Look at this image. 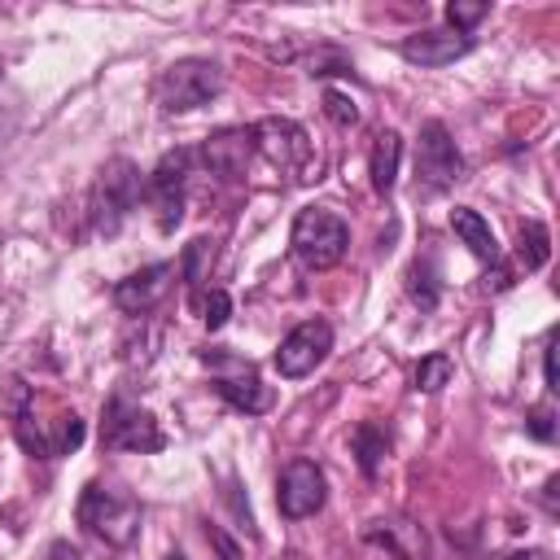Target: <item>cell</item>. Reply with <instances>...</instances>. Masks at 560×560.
<instances>
[{"instance_id": "13", "label": "cell", "mask_w": 560, "mask_h": 560, "mask_svg": "<svg viewBox=\"0 0 560 560\" xmlns=\"http://www.w3.org/2000/svg\"><path fill=\"white\" fill-rule=\"evenodd\" d=\"M197 153V162L210 171V175H219V179H236V175H245V162H249V153H254V136H249V127H228V131H214L201 149H192Z\"/></svg>"}, {"instance_id": "11", "label": "cell", "mask_w": 560, "mask_h": 560, "mask_svg": "<svg viewBox=\"0 0 560 560\" xmlns=\"http://www.w3.org/2000/svg\"><path fill=\"white\" fill-rule=\"evenodd\" d=\"M249 136H254V149L280 171H302L311 158V140L293 118H262L249 127Z\"/></svg>"}, {"instance_id": "27", "label": "cell", "mask_w": 560, "mask_h": 560, "mask_svg": "<svg viewBox=\"0 0 560 560\" xmlns=\"http://www.w3.org/2000/svg\"><path fill=\"white\" fill-rule=\"evenodd\" d=\"M306 66H311V74H346V70H350V57L337 52V48H324V52H315Z\"/></svg>"}, {"instance_id": "34", "label": "cell", "mask_w": 560, "mask_h": 560, "mask_svg": "<svg viewBox=\"0 0 560 560\" xmlns=\"http://www.w3.org/2000/svg\"><path fill=\"white\" fill-rule=\"evenodd\" d=\"M166 560H188V556H179V551H171V556H166Z\"/></svg>"}, {"instance_id": "6", "label": "cell", "mask_w": 560, "mask_h": 560, "mask_svg": "<svg viewBox=\"0 0 560 560\" xmlns=\"http://www.w3.org/2000/svg\"><path fill=\"white\" fill-rule=\"evenodd\" d=\"M416 175H420V184L429 192H446L451 184L464 179V153L451 140L446 122H438V118H429L420 127V140H416Z\"/></svg>"}, {"instance_id": "8", "label": "cell", "mask_w": 560, "mask_h": 560, "mask_svg": "<svg viewBox=\"0 0 560 560\" xmlns=\"http://www.w3.org/2000/svg\"><path fill=\"white\" fill-rule=\"evenodd\" d=\"M192 166H197V153H192V149H171V153L153 166V175L144 179V192H149L153 206H158V228H162V232H175V223L184 219V184H188Z\"/></svg>"}, {"instance_id": "30", "label": "cell", "mask_w": 560, "mask_h": 560, "mask_svg": "<svg viewBox=\"0 0 560 560\" xmlns=\"http://www.w3.org/2000/svg\"><path fill=\"white\" fill-rule=\"evenodd\" d=\"M542 381H547V394H556V337H547V350H542Z\"/></svg>"}, {"instance_id": "2", "label": "cell", "mask_w": 560, "mask_h": 560, "mask_svg": "<svg viewBox=\"0 0 560 560\" xmlns=\"http://www.w3.org/2000/svg\"><path fill=\"white\" fill-rule=\"evenodd\" d=\"M140 197H144L140 166L131 158L105 162L96 184H92V197H88V228H92V236H114L122 228V219L140 206Z\"/></svg>"}, {"instance_id": "24", "label": "cell", "mask_w": 560, "mask_h": 560, "mask_svg": "<svg viewBox=\"0 0 560 560\" xmlns=\"http://www.w3.org/2000/svg\"><path fill=\"white\" fill-rule=\"evenodd\" d=\"M210 254H214V249H210V241H206V236H197V241L184 249L179 271H184V280H188V284H197V280L206 276V258H210Z\"/></svg>"}, {"instance_id": "4", "label": "cell", "mask_w": 560, "mask_h": 560, "mask_svg": "<svg viewBox=\"0 0 560 560\" xmlns=\"http://www.w3.org/2000/svg\"><path fill=\"white\" fill-rule=\"evenodd\" d=\"M346 245H350L346 219H337V214L324 210V206H302V210H298V219H293V228H289V249H293V258H298L306 271H328V267H337L341 254H346Z\"/></svg>"}, {"instance_id": "16", "label": "cell", "mask_w": 560, "mask_h": 560, "mask_svg": "<svg viewBox=\"0 0 560 560\" xmlns=\"http://www.w3.org/2000/svg\"><path fill=\"white\" fill-rule=\"evenodd\" d=\"M214 394H219L228 407L245 411V416H258V411L271 407V389H267L249 368H241L236 376H219V381H214Z\"/></svg>"}, {"instance_id": "18", "label": "cell", "mask_w": 560, "mask_h": 560, "mask_svg": "<svg viewBox=\"0 0 560 560\" xmlns=\"http://www.w3.org/2000/svg\"><path fill=\"white\" fill-rule=\"evenodd\" d=\"M398 158H402V136H398V131H381L376 144H372V158H368V175H372V188H376L381 197L394 192Z\"/></svg>"}, {"instance_id": "9", "label": "cell", "mask_w": 560, "mask_h": 560, "mask_svg": "<svg viewBox=\"0 0 560 560\" xmlns=\"http://www.w3.org/2000/svg\"><path fill=\"white\" fill-rule=\"evenodd\" d=\"M332 350V324L328 319H302L298 328H289L276 346V372L298 381L306 372H315Z\"/></svg>"}, {"instance_id": "12", "label": "cell", "mask_w": 560, "mask_h": 560, "mask_svg": "<svg viewBox=\"0 0 560 560\" xmlns=\"http://www.w3.org/2000/svg\"><path fill=\"white\" fill-rule=\"evenodd\" d=\"M472 35H459V31H451V26H438V31H416V35H407L402 44H398V52L411 61V66H451V61H459L464 52H472Z\"/></svg>"}, {"instance_id": "7", "label": "cell", "mask_w": 560, "mask_h": 560, "mask_svg": "<svg viewBox=\"0 0 560 560\" xmlns=\"http://www.w3.org/2000/svg\"><path fill=\"white\" fill-rule=\"evenodd\" d=\"M101 442H105V451H140V455L166 446L158 420H153L144 407L127 402V398H109L105 424H101Z\"/></svg>"}, {"instance_id": "1", "label": "cell", "mask_w": 560, "mask_h": 560, "mask_svg": "<svg viewBox=\"0 0 560 560\" xmlns=\"http://www.w3.org/2000/svg\"><path fill=\"white\" fill-rule=\"evenodd\" d=\"M74 516L88 534H96L109 547H131L140 534V503L122 486H109V481H88Z\"/></svg>"}, {"instance_id": "25", "label": "cell", "mask_w": 560, "mask_h": 560, "mask_svg": "<svg viewBox=\"0 0 560 560\" xmlns=\"http://www.w3.org/2000/svg\"><path fill=\"white\" fill-rule=\"evenodd\" d=\"M486 13H490V4H446V22H451V31H459V35H472V26H477Z\"/></svg>"}, {"instance_id": "29", "label": "cell", "mask_w": 560, "mask_h": 560, "mask_svg": "<svg viewBox=\"0 0 560 560\" xmlns=\"http://www.w3.org/2000/svg\"><path fill=\"white\" fill-rule=\"evenodd\" d=\"M206 538L214 542V551H219L223 560H241V547H236V542H232V538H228L219 525H206Z\"/></svg>"}, {"instance_id": "28", "label": "cell", "mask_w": 560, "mask_h": 560, "mask_svg": "<svg viewBox=\"0 0 560 560\" xmlns=\"http://www.w3.org/2000/svg\"><path fill=\"white\" fill-rule=\"evenodd\" d=\"M525 429H529L538 442H551V438H556V424H551V411H547V407H534L529 420H525Z\"/></svg>"}, {"instance_id": "15", "label": "cell", "mask_w": 560, "mask_h": 560, "mask_svg": "<svg viewBox=\"0 0 560 560\" xmlns=\"http://www.w3.org/2000/svg\"><path fill=\"white\" fill-rule=\"evenodd\" d=\"M368 538L381 542L394 560H429V534L407 516H385L368 525Z\"/></svg>"}, {"instance_id": "31", "label": "cell", "mask_w": 560, "mask_h": 560, "mask_svg": "<svg viewBox=\"0 0 560 560\" xmlns=\"http://www.w3.org/2000/svg\"><path fill=\"white\" fill-rule=\"evenodd\" d=\"M48 560H83V556H79V547H70L66 538H57V542L48 547Z\"/></svg>"}, {"instance_id": "26", "label": "cell", "mask_w": 560, "mask_h": 560, "mask_svg": "<svg viewBox=\"0 0 560 560\" xmlns=\"http://www.w3.org/2000/svg\"><path fill=\"white\" fill-rule=\"evenodd\" d=\"M228 315H232V298H228V289H210L206 302H201V319H206V328H223Z\"/></svg>"}, {"instance_id": "14", "label": "cell", "mask_w": 560, "mask_h": 560, "mask_svg": "<svg viewBox=\"0 0 560 560\" xmlns=\"http://www.w3.org/2000/svg\"><path fill=\"white\" fill-rule=\"evenodd\" d=\"M171 276H175L171 262H149V267H140V271H131L127 280L114 284V302H118L127 315H144V311H153V306L166 298Z\"/></svg>"}, {"instance_id": "10", "label": "cell", "mask_w": 560, "mask_h": 560, "mask_svg": "<svg viewBox=\"0 0 560 560\" xmlns=\"http://www.w3.org/2000/svg\"><path fill=\"white\" fill-rule=\"evenodd\" d=\"M324 494H328V481H324V468L315 459L284 464V472L276 481V508H280V516H289V521L315 516L324 508Z\"/></svg>"}, {"instance_id": "23", "label": "cell", "mask_w": 560, "mask_h": 560, "mask_svg": "<svg viewBox=\"0 0 560 560\" xmlns=\"http://www.w3.org/2000/svg\"><path fill=\"white\" fill-rule=\"evenodd\" d=\"M324 114H328L337 127H354V122H359V105H354V96H346V92H337V88L324 92Z\"/></svg>"}, {"instance_id": "21", "label": "cell", "mask_w": 560, "mask_h": 560, "mask_svg": "<svg viewBox=\"0 0 560 560\" xmlns=\"http://www.w3.org/2000/svg\"><path fill=\"white\" fill-rule=\"evenodd\" d=\"M516 254H521V262H525V271H538L547 258H551V232L538 223V219H525L521 223V232H516Z\"/></svg>"}, {"instance_id": "20", "label": "cell", "mask_w": 560, "mask_h": 560, "mask_svg": "<svg viewBox=\"0 0 560 560\" xmlns=\"http://www.w3.org/2000/svg\"><path fill=\"white\" fill-rule=\"evenodd\" d=\"M407 293L420 311H433L438 298H442V280H438V262L433 258H416L411 271H407Z\"/></svg>"}, {"instance_id": "22", "label": "cell", "mask_w": 560, "mask_h": 560, "mask_svg": "<svg viewBox=\"0 0 560 560\" xmlns=\"http://www.w3.org/2000/svg\"><path fill=\"white\" fill-rule=\"evenodd\" d=\"M451 376H455V359H451L446 350H433V354H424V359L416 363V389H420V394H438Z\"/></svg>"}, {"instance_id": "17", "label": "cell", "mask_w": 560, "mask_h": 560, "mask_svg": "<svg viewBox=\"0 0 560 560\" xmlns=\"http://www.w3.org/2000/svg\"><path fill=\"white\" fill-rule=\"evenodd\" d=\"M451 228H455V236L481 258V262H499V241H494V232H490V223L477 214V210H468V206H455L451 210Z\"/></svg>"}, {"instance_id": "35", "label": "cell", "mask_w": 560, "mask_h": 560, "mask_svg": "<svg viewBox=\"0 0 560 560\" xmlns=\"http://www.w3.org/2000/svg\"><path fill=\"white\" fill-rule=\"evenodd\" d=\"M0 74H4V61H0Z\"/></svg>"}, {"instance_id": "5", "label": "cell", "mask_w": 560, "mask_h": 560, "mask_svg": "<svg viewBox=\"0 0 560 560\" xmlns=\"http://www.w3.org/2000/svg\"><path fill=\"white\" fill-rule=\"evenodd\" d=\"M13 429H18V442H22L31 455H39V459L70 455V451H79L83 438H88V429H83V420H79L74 411L35 424V416H31V394L18 398V420H13Z\"/></svg>"}, {"instance_id": "19", "label": "cell", "mask_w": 560, "mask_h": 560, "mask_svg": "<svg viewBox=\"0 0 560 560\" xmlns=\"http://www.w3.org/2000/svg\"><path fill=\"white\" fill-rule=\"evenodd\" d=\"M350 446H354V455H359V468H363L368 477H376V468H381L385 455H389V433H385V424L363 420V424H354Z\"/></svg>"}, {"instance_id": "3", "label": "cell", "mask_w": 560, "mask_h": 560, "mask_svg": "<svg viewBox=\"0 0 560 560\" xmlns=\"http://www.w3.org/2000/svg\"><path fill=\"white\" fill-rule=\"evenodd\" d=\"M219 92H223V70H219V61H210V57L171 61V66L158 74V83H153V101H158L162 114L201 109V105H210Z\"/></svg>"}, {"instance_id": "32", "label": "cell", "mask_w": 560, "mask_h": 560, "mask_svg": "<svg viewBox=\"0 0 560 560\" xmlns=\"http://www.w3.org/2000/svg\"><path fill=\"white\" fill-rule=\"evenodd\" d=\"M13 127H18V109H4V114H0V144L13 136Z\"/></svg>"}, {"instance_id": "33", "label": "cell", "mask_w": 560, "mask_h": 560, "mask_svg": "<svg viewBox=\"0 0 560 560\" xmlns=\"http://www.w3.org/2000/svg\"><path fill=\"white\" fill-rule=\"evenodd\" d=\"M508 560H534V556H529V551H512Z\"/></svg>"}]
</instances>
